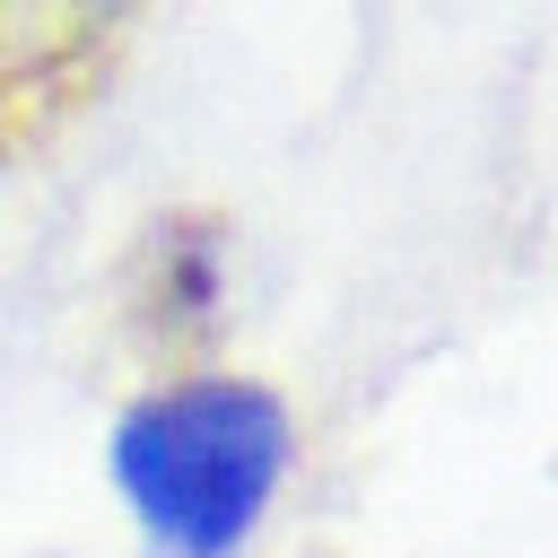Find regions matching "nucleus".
I'll return each instance as SVG.
<instances>
[{
  "label": "nucleus",
  "instance_id": "obj_1",
  "mask_svg": "<svg viewBox=\"0 0 558 558\" xmlns=\"http://www.w3.org/2000/svg\"><path fill=\"white\" fill-rule=\"evenodd\" d=\"M288 471V410L244 375H183L122 410L113 488L166 558H235Z\"/></svg>",
  "mask_w": 558,
  "mask_h": 558
},
{
  "label": "nucleus",
  "instance_id": "obj_2",
  "mask_svg": "<svg viewBox=\"0 0 558 558\" xmlns=\"http://www.w3.org/2000/svg\"><path fill=\"white\" fill-rule=\"evenodd\" d=\"M113 9L122 0H0V131H26L87 87Z\"/></svg>",
  "mask_w": 558,
  "mask_h": 558
}]
</instances>
